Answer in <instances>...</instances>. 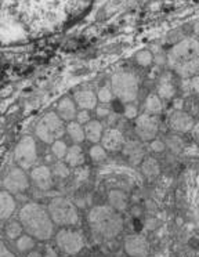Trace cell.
I'll return each mask as SVG.
<instances>
[{
  "label": "cell",
  "instance_id": "cell-1",
  "mask_svg": "<svg viewBox=\"0 0 199 257\" xmlns=\"http://www.w3.org/2000/svg\"><path fill=\"white\" fill-rule=\"evenodd\" d=\"M90 0H0V45H27L68 28Z\"/></svg>",
  "mask_w": 199,
  "mask_h": 257
},
{
  "label": "cell",
  "instance_id": "cell-2",
  "mask_svg": "<svg viewBox=\"0 0 199 257\" xmlns=\"http://www.w3.org/2000/svg\"><path fill=\"white\" fill-rule=\"evenodd\" d=\"M169 67L182 78L193 76L199 71V40L195 38L178 42L167 54Z\"/></svg>",
  "mask_w": 199,
  "mask_h": 257
},
{
  "label": "cell",
  "instance_id": "cell-3",
  "mask_svg": "<svg viewBox=\"0 0 199 257\" xmlns=\"http://www.w3.org/2000/svg\"><path fill=\"white\" fill-rule=\"evenodd\" d=\"M22 228L28 235L38 240H47L54 231V223L50 217L49 210L39 203H27L18 214Z\"/></svg>",
  "mask_w": 199,
  "mask_h": 257
},
{
  "label": "cell",
  "instance_id": "cell-4",
  "mask_svg": "<svg viewBox=\"0 0 199 257\" xmlns=\"http://www.w3.org/2000/svg\"><path fill=\"white\" fill-rule=\"evenodd\" d=\"M88 224L99 238L114 239L123 229V220L119 212L111 206H95L88 213Z\"/></svg>",
  "mask_w": 199,
  "mask_h": 257
},
{
  "label": "cell",
  "instance_id": "cell-5",
  "mask_svg": "<svg viewBox=\"0 0 199 257\" xmlns=\"http://www.w3.org/2000/svg\"><path fill=\"white\" fill-rule=\"evenodd\" d=\"M111 90L122 102L130 104L138 95V79L132 72H118L111 78Z\"/></svg>",
  "mask_w": 199,
  "mask_h": 257
},
{
  "label": "cell",
  "instance_id": "cell-6",
  "mask_svg": "<svg viewBox=\"0 0 199 257\" xmlns=\"http://www.w3.org/2000/svg\"><path fill=\"white\" fill-rule=\"evenodd\" d=\"M35 132L39 140H42L46 144H53L54 141L60 140L65 135L66 127L64 120L58 116V113L47 112L40 117Z\"/></svg>",
  "mask_w": 199,
  "mask_h": 257
},
{
  "label": "cell",
  "instance_id": "cell-7",
  "mask_svg": "<svg viewBox=\"0 0 199 257\" xmlns=\"http://www.w3.org/2000/svg\"><path fill=\"white\" fill-rule=\"evenodd\" d=\"M49 214L53 223L62 227L76 225L79 223V213L76 206L65 198H54L49 203Z\"/></svg>",
  "mask_w": 199,
  "mask_h": 257
},
{
  "label": "cell",
  "instance_id": "cell-8",
  "mask_svg": "<svg viewBox=\"0 0 199 257\" xmlns=\"http://www.w3.org/2000/svg\"><path fill=\"white\" fill-rule=\"evenodd\" d=\"M14 159H16L18 168L31 169L38 161V147L36 141L33 140L31 136L22 137L20 143L17 144L16 151H14Z\"/></svg>",
  "mask_w": 199,
  "mask_h": 257
},
{
  "label": "cell",
  "instance_id": "cell-9",
  "mask_svg": "<svg viewBox=\"0 0 199 257\" xmlns=\"http://www.w3.org/2000/svg\"><path fill=\"white\" fill-rule=\"evenodd\" d=\"M55 242H57V246L60 247L61 250L66 253V254H69V256L77 254L84 246L82 234L75 231V229L69 228L60 229L55 235Z\"/></svg>",
  "mask_w": 199,
  "mask_h": 257
},
{
  "label": "cell",
  "instance_id": "cell-10",
  "mask_svg": "<svg viewBox=\"0 0 199 257\" xmlns=\"http://www.w3.org/2000/svg\"><path fill=\"white\" fill-rule=\"evenodd\" d=\"M136 133L143 141H152L159 133V120L155 115L141 113L136 119Z\"/></svg>",
  "mask_w": 199,
  "mask_h": 257
},
{
  "label": "cell",
  "instance_id": "cell-11",
  "mask_svg": "<svg viewBox=\"0 0 199 257\" xmlns=\"http://www.w3.org/2000/svg\"><path fill=\"white\" fill-rule=\"evenodd\" d=\"M3 185H5L6 191H9L10 194H22L29 187V179L24 172V169L13 168L5 176Z\"/></svg>",
  "mask_w": 199,
  "mask_h": 257
},
{
  "label": "cell",
  "instance_id": "cell-12",
  "mask_svg": "<svg viewBox=\"0 0 199 257\" xmlns=\"http://www.w3.org/2000/svg\"><path fill=\"white\" fill-rule=\"evenodd\" d=\"M149 243L143 235H129L125 240V250L129 257H148Z\"/></svg>",
  "mask_w": 199,
  "mask_h": 257
},
{
  "label": "cell",
  "instance_id": "cell-13",
  "mask_svg": "<svg viewBox=\"0 0 199 257\" xmlns=\"http://www.w3.org/2000/svg\"><path fill=\"white\" fill-rule=\"evenodd\" d=\"M31 180L39 190L47 191L53 187V172L47 166H38L32 170Z\"/></svg>",
  "mask_w": 199,
  "mask_h": 257
},
{
  "label": "cell",
  "instance_id": "cell-14",
  "mask_svg": "<svg viewBox=\"0 0 199 257\" xmlns=\"http://www.w3.org/2000/svg\"><path fill=\"white\" fill-rule=\"evenodd\" d=\"M101 146L104 147L105 151H119L125 146V136L118 128H108L103 135Z\"/></svg>",
  "mask_w": 199,
  "mask_h": 257
},
{
  "label": "cell",
  "instance_id": "cell-15",
  "mask_svg": "<svg viewBox=\"0 0 199 257\" xmlns=\"http://www.w3.org/2000/svg\"><path fill=\"white\" fill-rule=\"evenodd\" d=\"M195 126L193 117L182 111L173 112L170 115V127L177 133H187Z\"/></svg>",
  "mask_w": 199,
  "mask_h": 257
},
{
  "label": "cell",
  "instance_id": "cell-16",
  "mask_svg": "<svg viewBox=\"0 0 199 257\" xmlns=\"http://www.w3.org/2000/svg\"><path fill=\"white\" fill-rule=\"evenodd\" d=\"M97 94L91 90H79L75 93V104L83 111H90L97 108Z\"/></svg>",
  "mask_w": 199,
  "mask_h": 257
},
{
  "label": "cell",
  "instance_id": "cell-17",
  "mask_svg": "<svg viewBox=\"0 0 199 257\" xmlns=\"http://www.w3.org/2000/svg\"><path fill=\"white\" fill-rule=\"evenodd\" d=\"M57 113L64 122H72L76 117V104L69 97H64L57 105Z\"/></svg>",
  "mask_w": 199,
  "mask_h": 257
},
{
  "label": "cell",
  "instance_id": "cell-18",
  "mask_svg": "<svg viewBox=\"0 0 199 257\" xmlns=\"http://www.w3.org/2000/svg\"><path fill=\"white\" fill-rule=\"evenodd\" d=\"M123 152L133 165H138L144 161V147L140 141H129L123 146Z\"/></svg>",
  "mask_w": 199,
  "mask_h": 257
},
{
  "label": "cell",
  "instance_id": "cell-19",
  "mask_svg": "<svg viewBox=\"0 0 199 257\" xmlns=\"http://www.w3.org/2000/svg\"><path fill=\"white\" fill-rule=\"evenodd\" d=\"M16 210V199L9 191H0V220H7Z\"/></svg>",
  "mask_w": 199,
  "mask_h": 257
},
{
  "label": "cell",
  "instance_id": "cell-20",
  "mask_svg": "<svg viewBox=\"0 0 199 257\" xmlns=\"http://www.w3.org/2000/svg\"><path fill=\"white\" fill-rule=\"evenodd\" d=\"M103 135H104V126L103 123H99L98 120H90L88 123H86L84 126V136L90 143L93 144H97L103 139Z\"/></svg>",
  "mask_w": 199,
  "mask_h": 257
},
{
  "label": "cell",
  "instance_id": "cell-21",
  "mask_svg": "<svg viewBox=\"0 0 199 257\" xmlns=\"http://www.w3.org/2000/svg\"><path fill=\"white\" fill-rule=\"evenodd\" d=\"M108 202H110V206L115 209L116 212H125L127 209V205H129L126 194L119 190L111 191L108 194Z\"/></svg>",
  "mask_w": 199,
  "mask_h": 257
},
{
  "label": "cell",
  "instance_id": "cell-22",
  "mask_svg": "<svg viewBox=\"0 0 199 257\" xmlns=\"http://www.w3.org/2000/svg\"><path fill=\"white\" fill-rule=\"evenodd\" d=\"M65 162L71 168H79V166H82L83 163H84V154H83L82 148L77 146V144L69 147L68 151H66Z\"/></svg>",
  "mask_w": 199,
  "mask_h": 257
},
{
  "label": "cell",
  "instance_id": "cell-23",
  "mask_svg": "<svg viewBox=\"0 0 199 257\" xmlns=\"http://www.w3.org/2000/svg\"><path fill=\"white\" fill-rule=\"evenodd\" d=\"M141 172L145 177L154 179L160 173V166L155 158H147L141 162Z\"/></svg>",
  "mask_w": 199,
  "mask_h": 257
},
{
  "label": "cell",
  "instance_id": "cell-24",
  "mask_svg": "<svg viewBox=\"0 0 199 257\" xmlns=\"http://www.w3.org/2000/svg\"><path fill=\"white\" fill-rule=\"evenodd\" d=\"M66 133L69 135L71 140L75 143V144H80L84 141L86 136H84V127H82V124L77 122H69L68 126H66Z\"/></svg>",
  "mask_w": 199,
  "mask_h": 257
},
{
  "label": "cell",
  "instance_id": "cell-25",
  "mask_svg": "<svg viewBox=\"0 0 199 257\" xmlns=\"http://www.w3.org/2000/svg\"><path fill=\"white\" fill-rule=\"evenodd\" d=\"M144 109L145 113L149 115H158L162 112V101L158 94H149L147 100L144 102Z\"/></svg>",
  "mask_w": 199,
  "mask_h": 257
},
{
  "label": "cell",
  "instance_id": "cell-26",
  "mask_svg": "<svg viewBox=\"0 0 199 257\" xmlns=\"http://www.w3.org/2000/svg\"><path fill=\"white\" fill-rule=\"evenodd\" d=\"M36 245L35 238H32L31 235H21L18 239H17V249L22 253H27V251L32 250L33 247Z\"/></svg>",
  "mask_w": 199,
  "mask_h": 257
},
{
  "label": "cell",
  "instance_id": "cell-27",
  "mask_svg": "<svg viewBox=\"0 0 199 257\" xmlns=\"http://www.w3.org/2000/svg\"><path fill=\"white\" fill-rule=\"evenodd\" d=\"M22 231H24V228H22L20 221H10L6 225V235L10 239H18L22 235Z\"/></svg>",
  "mask_w": 199,
  "mask_h": 257
},
{
  "label": "cell",
  "instance_id": "cell-28",
  "mask_svg": "<svg viewBox=\"0 0 199 257\" xmlns=\"http://www.w3.org/2000/svg\"><path fill=\"white\" fill-rule=\"evenodd\" d=\"M66 151H68V147H66V144L62 140H57L51 144V152H53V155H54L57 159L65 158Z\"/></svg>",
  "mask_w": 199,
  "mask_h": 257
},
{
  "label": "cell",
  "instance_id": "cell-29",
  "mask_svg": "<svg viewBox=\"0 0 199 257\" xmlns=\"http://www.w3.org/2000/svg\"><path fill=\"white\" fill-rule=\"evenodd\" d=\"M90 158L93 159L94 162H103L107 159V151L103 146L99 144H95V146L91 147L90 150Z\"/></svg>",
  "mask_w": 199,
  "mask_h": 257
},
{
  "label": "cell",
  "instance_id": "cell-30",
  "mask_svg": "<svg viewBox=\"0 0 199 257\" xmlns=\"http://www.w3.org/2000/svg\"><path fill=\"white\" fill-rule=\"evenodd\" d=\"M158 95L162 98H171L174 95V86L170 82H160L159 89H158Z\"/></svg>",
  "mask_w": 199,
  "mask_h": 257
},
{
  "label": "cell",
  "instance_id": "cell-31",
  "mask_svg": "<svg viewBox=\"0 0 199 257\" xmlns=\"http://www.w3.org/2000/svg\"><path fill=\"white\" fill-rule=\"evenodd\" d=\"M152 60H154V56H152V53L149 50L138 51L137 56H136V61H137L141 67H148V65H151Z\"/></svg>",
  "mask_w": 199,
  "mask_h": 257
},
{
  "label": "cell",
  "instance_id": "cell-32",
  "mask_svg": "<svg viewBox=\"0 0 199 257\" xmlns=\"http://www.w3.org/2000/svg\"><path fill=\"white\" fill-rule=\"evenodd\" d=\"M97 98L99 100V102H103V104H108L112 101L114 98V93H112V90H111L110 86H104V87H101L98 90V93H97Z\"/></svg>",
  "mask_w": 199,
  "mask_h": 257
},
{
  "label": "cell",
  "instance_id": "cell-33",
  "mask_svg": "<svg viewBox=\"0 0 199 257\" xmlns=\"http://www.w3.org/2000/svg\"><path fill=\"white\" fill-rule=\"evenodd\" d=\"M166 144L173 152H180L182 150V141L177 136H169L167 140H166Z\"/></svg>",
  "mask_w": 199,
  "mask_h": 257
},
{
  "label": "cell",
  "instance_id": "cell-34",
  "mask_svg": "<svg viewBox=\"0 0 199 257\" xmlns=\"http://www.w3.org/2000/svg\"><path fill=\"white\" fill-rule=\"evenodd\" d=\"M53 174L58 176V177H66L69 174V169H68V165L64 162H57L53 166Z\"/></svg>",
  "mask_w": 199,
  "mask_h": 257
},
{
  "label": "cell",
  "instance_id": "cell-35",
  "mask_svg": "<svg viewBox=\"0 0 199 257\" xmlns=\"http://www.w3.org/2000/svg\"><path fill=\"white\" fill-rule=\"evenodd\" d=\"M166 148V144L162 140H152L151 141V150L154 152H163Z\"/></svg>",
  "mask_w": 199,
  "mask_h": 257
},
{
  "label": "cell",
  "instance_id": "cell-36",
  "mask_svg": "<svg viewBox=\"0 0 199 257\" xmlns=\"http://www.w3.org/2000/svg\"><path fill=\"white\" fill-rule=\"evenodd\" d=\"M76 119L77 123H80V124H86V123L90 122V113L88 111H80L76 113Z\"/></svg>",
  "mask_w": 199,
  "mask_h": 257
},
{
  "label": "cell",
  "instance_id": "cell-37",
  "mask_svg": "<svg viewBox=\"0 0 199 257\" xmlns=\"http://www.w3.org/2000/svg\"><path fill=\"white\" fill-rule=\"evenodd\" d=\"M125 116L127 119H133V117H137V108L132 104H127L125 108Z\"/></svg>",
  "mask_w": 199,
  "mask_h": 257
},
{
  "label": "cell",
  "instance_id": "cell-38",
  "mask_svg": "<svg viewBox=\"0 0 199 257\" xmlns=\"http://www.w3.org/2000/svg\"><path fill=\"white\" fill-rule=\"evenodd\" d=\"M95 112H97L98 117H107L111 113V109L107 105H101L95 108Z\"/></svg>",
  "mask_w": 199,
  "mask_h": 257
},
{
  "label": "cell",
  "instance_id": "cell-39",
  "mask_svg": "<svg viewBox=\"0 0 199 257\" xmlns=\"http://www.w3.org/2000/svg\"><path fill=\"white\" fill-rule=\"evenodd\" d=\"M189 87L195 91V93H199V76H192V78L189 79Z\"/></svg>",
  "mask_w": 199,
  "mask_h": 257
},
{
  "label": "cell",
  "instance_id": "cell-40",
  "mask_svg": "<svg viewBox=\"0 0 199 257\" xmlns=\"http://www.w3.org/2000/svg\"><path fill=\"white\" fill-rule=\"evenodd\" d=\"M0 257H14V254L7 249V246L2 240H0Z\"/></svg>",
  "mask_w": 199,
  "mask_h": 257
},
{
  "label": "cell",
  "instance_id": "cell-41",
  "mask_svg": "<svg viewBox=\"0 0 199 257\" xmlns=\"http://www.w3.org/2000/svg\"><path fill=\"white\" fill-rule=\"evenodd\" d=\"M44 257H58V253L55 251V249L53 246H49L47 249H46V254Z\"/></svg>",
  "mask_w": 199,
  "mask_h": 257
},
{
  "label": "cell",
  "instance_id": "cell-42",
  "mask_svg": "<svg viewBox=\"0 0 199 257\" xmlns=\"http://www.w3.org/2000/svg\"><path fill=\"white\" fill-rule=\"evenodd\" d=\"M192 135H193V139L195 141L199 144V123H196L195 126L192 127Z\"/></svg>",
  "mask_w": 199,
  "mask_h": 257
},
{
  "label": "cell",
  "instance_id": "cell-43",
  "mask_svg": "<svg viewBox=\"0 0 199 257\" xmlns=\"http://www.w3.org/2000/svg\"><path fill=\"white\" fill-rule=\"evenodd\" d=\"M28 257H42V254H40L39 251H31V253L28 254Z\"/></svg>",
  "mask_w": 199,
  "mask_h": 257
},
{
  "label": "cell",
  "instance_id": "cell-44",
  "mask_svg": "<svg viewBox=\"0 0 199 257\" xmlns=\"http://www.w3.org/2000/svg\"><path fill=\"white\" fill-rule=\"evenodd\" d=\"M193 31H195V34L199 35V21L195 24V27H193Z\"/></svg>",
  "mask_w": 199,
  "mask_h": 257
}]
</instances>
